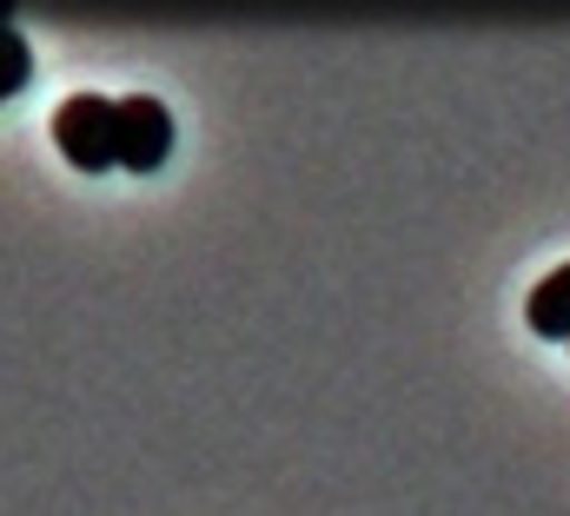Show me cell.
<instances>
[{"label":"cell","instance_id":"cell-1","mask_svg":"<svg viewBox=\"0 0 570 516\" xmlns=\"http://www.w3.org/2000/svg\"><path fill=\"white\" fill-rule=\"evenodd\" d=\"M114 107L120 100H107V93H73V100L53 107V146H60L67 166H80V172L120 166V152H114Z\"/></svg>","mask_w":570,"mask_h":516},{"label":"cell","instance_id":"cell-2","mask_svg":"<svg viewBox=\"0 0 570 516\" xmlns=\"http://www.w3.org/2000/svg\"><path fill=\"white\" fill-rule=\"evenodd\" d=\"M114 152H120L127 172H153V166H166V152H173V113H166V100H153V93H127V100L114 107Z\"/></svg>","mask_w":570,"mask_h":516},{"label":"cell","instance_id":"cell-3","mask_svg":"<svg viewBox=\"0 0 570 516\" xmlns=\"http://www.w3.org/2000/svg\"><path fill=\"white\" fill-rule=\"evenodd\" d=\"M524 318L538 338H570V265H558L531 298H524Z\"/></svg>","mask_w":570,"mask_h":516},{"label":"cell","instance_id":"cell-4","mask_svg":"<svg viewBox=\"0 0 570 516\" xmlns=\"http://www.w3.org/2000/svg\"><path fill=\"white\" fill-rule=\"evenodd\" d=\"M27 73H33V53H27V40L13 33V20H0V100H13V93L27 87Z\"/></svg>","mask_w":570,"mask_h":516}]
</instances>
